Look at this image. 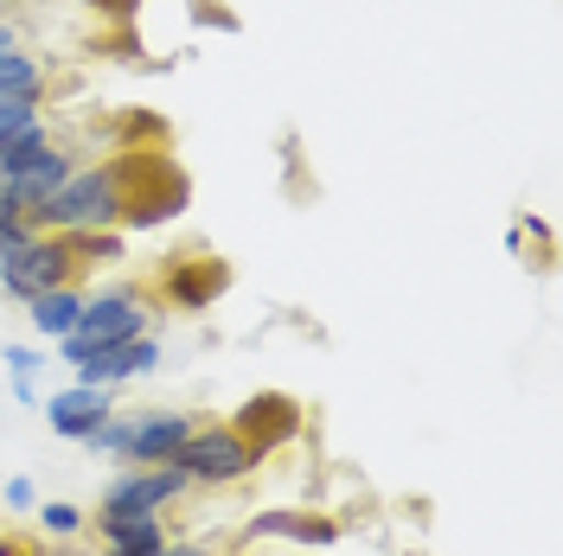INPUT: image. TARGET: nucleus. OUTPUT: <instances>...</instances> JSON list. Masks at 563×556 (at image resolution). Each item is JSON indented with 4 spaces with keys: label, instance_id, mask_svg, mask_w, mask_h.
<instances>
[{
    "label": "nucleus",
    "instance_id": "1",
    "mask_svg": "<svg viewBox=\"0 0 563 556\" xmlns=\"http://www.w3.org/2000/svg\"><path fill=\"white\" fill-rule=\"evenodd\" d=\"M115 167V192H122V211L115 224L135 237V231H161V224H179L192 211V179L167 147H122L109 154Z\"/></svg>",
    "mask_w": 563,
    "mask_h": 556
},
{
    "label": "nucleus",
    "instance_id": "2",
    "mask_svg": "<svg viewBox=\"0 0 563 556\" xmlns=\"http://www.w3.org/2000/svg\"><path fill=\"white\" fill-rule=\"evenodd\" d=\"M154 313H161L154 308V288H141V281H103V288H90L77 326H70L65 340H52V365L70 371V365H84L90 352L154 333Z\"/></svg>",
    "mask_w": 563,
    "mask_h": 556
},
{
    "label": "nucleus",
    "instance_id": "3",
    "mask_svg": "<svg viewBox=\"0 0 563 556\" xmlns=\"http://www.w3.org/2000/svg\"><path fill=\"white\" fill-rule=\"evenodd\" d=\"M263 460H269V454L256 448V442H244L231 422H199L174 454V467L206 492H231V487H244V480H256Z\"/></svg>",
    "mask_w": 563,
    "mask_h": 556
},
{
    "label": "nucleus",
    "instance_id": "4",
    "mask_svg": "<svg viewBox=\"0 0 563 556\" xmlns=\"http://www.w3.org/2000/svg\"><path fill=\"white\" fill-rule=\"evenodd\" d=\"M115 211H122L115 167H109V160H90V167H77V174H70L65 186L33 211V224H38V231L70 237V231H109V224H115ZM115 231H122V224H115Z\"/></svg>",
    "mask_w": 563,
    "mask_h": 556
},
{
    "label": "nucleus",
    "instance_id": "5",
    "mask_svg": "<svg viewBox=\"0 0 563 556\" xmlns=\"http://www.w3.org/2000/svg\"><path fill=\"white\" fill-rule=\"evenodd\" d=\"M231 281L238 276H231V263L218 249H179L154 276V301H167L174 313H211L231 294Z\"/></svg>",
    "mask_w": 563,
    "mask_h": 556
},
{
    "label": "nucleus",
    "instance_id": "6",
    "mask_svg": "<svg viewBox=\"0 0 563 556\" xmlns=\"http://www.w3.org/2000/svg\"><path fill=\"white\" fill-rule=\"evenodd\" d=\"M186 492H199L186 474H179L174 460H161V467H115L103 480V499H97V512H115V519H167Z\"/></svg>",
    "mask_w": 563,
    "mask_h": 556
},
{
    "label": "nucleus",
    "instance_id": "7",
    "mask_svg": "<svg viewBox=\"0 0 563 556\" xmlns=\"http://www.w3.org/2000/svg\"><path fill=\"white\" fill-rule=\"evenodd\" d=\"M65 281H84V269H77V256H70V244L58 237V231H38L20 256H7V263H0V294H7L13 308H26L33 294L65 288Z\"/></svg>",
    "mask_w": 563,
    "mask_h": 556
},
{
    "label": "nucleus",
    "instance_id": "8",
    "mask_svg": "<svg viewBox=\"0 0 563 556\" xmlns=\"http://www.w3.org/2000/svg\"><path fill=\"white\" fill-rule=\"evenodd\" d=\"M231 429H238L244 442H256L263 454H282L288 442L308 435V403L288 397V390H250L244 403L231 410Z\"/></svg>",
    "mask_w": 563,
    "mask_h": 556
},
{
    "label": "nucleus",
    "instance_id": "9",
    "mask_svg": "<svg viewBox=\"0 0 563 556\" xmlns=\"http://www.w3.org/2000/svg\"><path fill=\"white\" fill-rule=\"evenodd\" d=\"M346 537V524L333 512H308V505H269V512H250L238 544H301V551H333Z\"/></svg>",
    "mask_w": 563,
    "mask_h": 556
},
{
    "label": "nucleus",
    "instance_id": "10",
    "mask_svg": "<svg viewBox=\"0 0 563 556\" xmlns=\"http://www.w3.org/2000/svg\"><path fill=\"white\" fill-rule=\"evenodd\" d=\"M38 410H45V429L58 435V442H84L97 422H109L122 410V390H103V383H58L52 397H38Z\"/></svg>",
    "mask_w": 563,
    "mask_h": 556
},
{
    "label": "nucleus",
    "instance_id": "11",
    "mask_svg": "<svg viewBox=\"0 0 563 556\" xmlns=\"http://www.w3.org/2000/svg\"><path fill=\"white\" fill-rule=\"evenodd\" d=\"M161 333H141V340H122V346H103V352H90L84 365H70V378L77 383H103V390H122V383H135V378H154L161 371Z\"/></svg>",
    "mask_w": 563,
    "mask_h": 556
},
{
    "label": "nucleus",
    "instance_id": "12",
    "mask_svg": "<svg viewBox=\"0 0 563 556\" xmlns=\"http://www.w3.org/2000/svg\"><path fill=\"white\" fill-rule=\"evenodd\" d=\"M84 281H65V288H45V294H33L26 301V326H33L38 340L52 346V340H65L70 326H77V313H84Z\"/></svg>",
    "mask_w": 563,
    "mask_h": 556
},
{
    "label": "nucleus",
    "instance_id": "13",
    "mask_svg": "<svg viewBox=\"0 0 563 556\" xmlns=\"http://www.w3.org/2000/svg\"><path fill=\"white\" fill-rule=\"evenodd\" d=\"M45 90H52V65L38 52H26V45H7L0 52V103L7 97H38L45 103Z\"/></svg>",
    "mask_w": 563,
    "mask_h": 556
},
{
    "label": "nucleus",
    "instance_id": "14",
    "mask_svg": "<svg viewBox=\"0 0 563 556\" xmlns=\"http://www.w3.org/2000/svg\"><path fill=\"white\" fill-rule=\"evenodd\" d=\"M109 141H115V154H122V147H167L174 129H167L161 109H115V115H109Z\"/></svg>",
    "mask_w": 563,
    "mask_h": 556
},
{
    "label": "nucleus",
    "instance_id": "15",
    "mask_svg": "<svg viewBox=\"0 0 563 556\" xmlns=\"http://www.w3.org/2000/svg\"><path fill=\"white\" fill-rule=\"evenodd\" d=\"M65 244H70V256H77L84 276H90V269H122V263H129V231H115V224H109V231H70Z\"/></svg>",
    "mask_w": 563,
    "mask_h": 556
},
{
    "label": "nucleus",
    "instance_id": "16",
    "mask_svg": "<svg viewBox=\"0 0 563 556\" xmlns=\"http://www.w3.org/2000/svg\"><path fill=\"white\" fill-rule=\"evenodd\" d=\"M33 135H52V115L38 97H7L0 103V147H13V141H33Z\"/></svg>",
    "mask_w": 563,
    "mask_h": 556
},
{
    "label": "nucleus",
    "instance_id": "17",
    "mask_svg": "<svg viewBox=\"0 0 563 556\" xmlns=\"http://www.w3.org/2000/svg\"><path fill=\"white\" fill-rule=\"evenodd\" d=\"M33 524L45 544H70V537H84V524H90V512L77 505V499H38L33 505Z\"/></svg>",
    "mask_w": 563,
    "mask_h": 556
},
{
    "label": "nucleus",
    "instance_id": "18",
    "mask_svg": "<svg viewBox=\"0 0 563 556\" xmlns=\"http://www.w3.org/2000/svg\"><path fill=\"white\" fill-rule=\"evenodd\" d=\"M0 365H7V378H45V371H52V352L45 346H26V340H7V346H0Z\"/></svg>",
    "mask_w": 563,
    "mask_h": 556
},
{
    "label": "nucleus",
    "instance_id": "19",
    "mask_svg": "<svg viewBox=\"0 0 563 556\" xmlns=\"http://www.w3.org/2000/svg\"><path fill=\"white\" fill-rule=\"evenodd\" d=\"M33 237H38L33 218H26L20 205H7V199H0V263H7V256H20V249L33 244Z\"/></svg>",
    "mask_w": 563,
    "mask_h": 556
},
{
    "label": "nucleus",
    "instance_id": "20",
    "mask_svg": "<svg viewBox=\"0 0 563 556\" xmlns=\"http://www.w3.org/2000/svg\"><path fill=\"white\" fill-rule=\"evenodd\" d=\"M0 505H7V512H33V505H38V487L26 480V474H13V480L0 487Z\"/></svg>",
    "mask_w": 563,
    "mask_h": 556
},
{
    "label": "nucleus",
    "instance_id": "21",
    "mask_svg": "<svg viewBox=\"0 0 563 556\" xmlns=\"http://www.w3.org/2000/svg\"><path fill=\"white\" fill-rule=\"evenodd\" d=\"M77 7H90L97 20H109V26H129L141 13V0H77Z\"/></svg>",
    "mask_w": 563,
    "mask_h": 556
},
{
    "label": "nucleus",
    "instance_id": "22",
    "mask_svg": "<svg viewBox=\"0 0 563 556\" xmlns=\"http://www.w3.org/2000/svg\"><path fill=\"white\" fill-rule=\"evenodd\" d=\"M52 551V544H45V537H26V531H7V537H0V556H45Z\"/></svg>",
    "mask_w": 563,
    "mask_h": 556
},
{
    "label": "nucleus",
    "instance_id": "23",
    "mask_svg": "<svg viewBox=\"0 0 563 556\" xmlns=\"http://www.w3.org/2000/svg\"><path fill=\"white\" fill-rule=\"evenodd\" d=\"M13 383V403H20V410H38V397H45V390H38L33 378H7Z\"/></svg>",
    "mask_w": 563,
    "mask_h": 556
},
{
    "label": "nucleus",
    "instance_id": "24",
    "mask_svg": "<svg viewBox=\"0 0 563 556\" xmlns=\"http://www.w3.org/2000/svg\"><path fill=\"white\" fill-rule=\"evenodd\" d=\"M7 45H20V26H13V13L0 20V52H7Z\"/></svg>",
    "mask_w": 563,
    "mask_h": 556
},
{
    "label": "nucleus",
    "instance_id": "25",
    "mask_svg": "<svg viewBox=\"0 0 563 556\" xmlns=\"http://www.w3.org/2000/svg\"><path fill=\"white\" fill-rule=\"evenodd\" d=\"M45 556H97V551H84V544L70 537V544H52V551H45Z\"/></svg>",
    "mask_w": 563,
    "mask_h": 556
},
{
    "label": "nucleus",
    "instance_id": "26",
    "mask_svg": "<svg viewBox=\"0 0 563 556\" xmlns=\"http://www.w3.org/2000/svg\"><path fill=\"white\" fill-rule=\"evenodd\" d=\"M0 7H7V13H13V0H0Z\"/></svg>",
    "mask_w": 563,
    "mask_h": 556
},
{
    "label": "nucleus",
    "instance_id": "27",
    "mask_svg": "<svg viewBox=\"0 0 563 556\" xmlns=\"http://www.w3.org/2000/svg\"><path fill=\"white\" fill-rule=\"evenodd\" d=\"M0 20H7V7H0Z\"/></svg>",
    "mask_w": 563,
    "mask_h": 556
}]
</instances>
